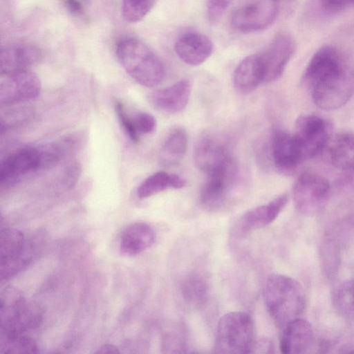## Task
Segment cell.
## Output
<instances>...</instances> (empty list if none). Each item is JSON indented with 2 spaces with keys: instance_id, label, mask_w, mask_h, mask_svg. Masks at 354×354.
Wrapping results in <instances>:
<instances>
[{
  "instance_id": "6da1fadb",
  "label": "cell",
  "mask_w": 354,
  "mask_h": 354,
  "mask_svg": "<svg viewBox=\"0 0 354 354\" xmlns=\"http://www.w3.org/2000/svg\"><path fill=\"white\" fill-rule=\"evenodd\" d=\"M263 299L270 316L281 329L299 318L306 304L302 286L295 279L281 274L268 277L263 288Z\"/></svg>"
},
{
  "instance_id": "7a4b0ae2",
  "label": "cell",
  "mask_w": 354,
  "mask_h": 354,
  "mask_svg": "<svg viewBox=\"0 0 354 354\" xmlns=\"http://www.w3.org/2000/svg\"><path fill=\"white\" fill-rule=\"evenodd\" d=\"M115 53L122 68L140 84L153 87L164 79L165 68L161 60L141 40L133 37L120 40Z\"/></svg>"
},
{
  "instance_id": "3957f363",
  "label": "cell",
  "mask_w": 354,
  "mask_h": 354,
  "mask_svg": "<svg viewBox=\"0 0 354 354\" xmlns=\"http://www.w3.org/2000/svg\"><path fill=\"white\" fill-rule=\"evenodd\" d=\"M0 340L27 335L38 326L41 315L17 288L6 286L0 295Z\"/></svg>"
},
{
  "instance_id": "277c9868",
  "label": "cell",
  "mask_w": 354,
  "mask_h": 354,
  "mask_svg": "<svg viewBox=\"0 0 354 354\" xmlns=\"http://www.w3.org/2000/svg\"><path fill=\"white\" fill-rule=\"evenodd\" d=\"M254 341V327L251 317L244 312H230L218 321L214 353H251Z\"/></svg>"
},
{
  "instance_id": "5b68a950",
  "label": "cell",
  "mask_w": 354,
  "mask_h": 354,
  "mask_svg": "<svg viewBox=\"0 0 354 354\" xmlns=\"http://www.w3.org/2000/svg\"><path fill=\"white\" fill-rule=\"evenodd\" d=\"M34 249L24 234L15 228L5 227L0 234V277L8 280L31 262Z\"/></svg>"
},
{
  "instance_id": "8992f818",
  "label": "cell",
  "mask_w": 354,
  "mask_h": 354,
  "mask_svg": "<svg viewBox=\"0 0 354 354\" xmlns=\"http://www.w3.org/2000/svg\"><path fill=\"white\" fill-rule=\"evenodd\" d=\"M294 136L306 160L317 156L325 150L332 136V126L319 115H302L296 120Z\"/></svg>"
},
{
  "instance_id": "52a82bcc",
  "label": "cell",
  "mask_w": 354,
  "mask_h": 354,
  "mask_svg": "<svg viewBox=\"0 0 354 354\" xmlns=\"http://www.w3.org/2000/svg\"><path fill=\"white\" fill-rule=\"evenodd\" d=\"M279 12L273 0H254L237 7L232 13L230 25L240 32H254L269 28Z\"/></svg>"
},
{
  "instance_id": "ba28073f",
  "label": "cell",
  "mask_w": 354,
  "mask_h": 354,
  "mask_svg": "<svg viewBox=\"0 0 354 354\" xmlns=\"http://www.w3.org/2000/svg\"><path fill=\"white\" fill-rule=\"evenodd\" d=\"M330 194V186L328 180L313 173L299 175L292 187L295 205L305 214H314L323 207Z\"/></svg>"
},
{
  "instance_id": "9c48e42d",
  "label": "cell",
  "mask_w": 354,
  "mask_h": 354,
  "mask_svg": "<svg viewBox=\"0 0 354 354\" xmlns=\"http://www.w3.org/2000/svg\"><path fill=\"white\" fill-rule=\"evenodd\" d=\"M41 90L39 77L28 70L1 75L0 104L10 106L37 98Z\"/></svg>"
},
{
  "instance_id": "30bf717a",
  "label": "cell",
  "mask_w": 354,
  "mask_h": 354,
  "mask_svg": "<svg viewBox=\"0 0 354 354\" xmlns=\"http://www.w3.org/2000/svg\"><path fill=\"white\" fill-rule=\"evenodd\" d=\"M238 169L234 163L212 170L200 191V201L208 211L215 212L226 204L230 190L235 183Z\"/></svg>"
},
{
  "instance_id": "8fae6325",
  "label": "cell",
  "mask_w": 354,
  "mask_h": 354,
  "mask_svg": "<svg viewBox=\"0 0 354 354\" xmlns=\"http://www.w3.org/2000/svg\"><path fill=\"white\" fill-rule=\"evenodd\" d=\"M347 69L339 52L333 46H324L317 50L310 59L302 80L311 90Z\"/></svg>"
},
{
  "instance_id": "7c38bea8",
  "label": "cell",
  "mask_w": 354,
  "mask_h": 354,
  "mask_svg": "<svg viewBox=\"0 0 354 354\" xmlns=\"http://www.w3.org/2000/svg\"><path fill=\"white\" fill-rule=\"evenodd\" d=\"M354 93V73L347 70L311 89L314 103L325 111H333L344 106Z\"/></svg>"
},
{
  "instance_id": "4fadbf2b",
  "label": "cell",
  "mask_w": 354,
  "mask_h": 354,
  "mask_svg": "<svg viewBox=\"0 0 354 354\" xmlns=\"http://www.w3.org/2000/svg\"><path fill=\"white\" fill-rule=\"evenodd\" d=\"M194 160L197 167L206 174L234 162L226 142L212 133H205L198 138L194 146Z\"/></svg>"
},
{
  "instance_id": "5bb4252c",
  "label": "cell",
  "mask_w": 354,
  "mask_h": 354,
  "mask_svg": "<svg viewBox=\"0 0 354 354\" xmlns=\"http://www.w3.org/2000/svg\"><path fill=\"white\" fill-rule=\"evenodd\" d=\"M43 168L39 145L24 147L11 153L1 161V185L15 183L24 176Z\"/></svg>"
},
{
  "instance_id": "9a60e30c",
  "label": "cell",
  "mask_w": 354,
  "mask_h": 354,
  "mask_svg": "<svg viewBox=\"0 0 354 354\" xmlns=\"http://www.w3.org/2000/svg\"><path fill=\"white\" fill-rule=\"evenodd\" d=\"M296 48L294 38L288 33L277 34L261 55L263 67V83L278 80L292 58Z\"/></svg>"
},
{
  "instance_id": "2e32d148",
  "label": "cell",
  "mask_w": 354,
  "mask_h": 354,
  "mask_svg": "<svg viewBox=\"0 0 354 354\" xmlns=\"http://www.w3.org/2000/svg\"><path fill=\"white\" fill-rule=\"evenodd\" d=\"M270 153L275 167L283 173H291L304 160L294 136L278 130L272 136Z\"/></svg>"
},
{
  "instance_id": "e0dca14e",
  "label": "cell",
  "mask_w": 354,
  "mask_h": 354,
  "mask_svg": "<svg viewBox=\"0 0 354 354\" xmlns=\"http://www.w3.org/2000/svg\"><path fill=\"white\" fill-rule=\"evenodd\" d=\"M42 57L41 50L27 43H13L1 47L0 52L1 75L28 70Z\"/></svg>"
},
{
  "instance_id": "ac0fdd59",
  "label": "cell",
  "mask_w": 354,
  "mask_h": 354,
  "mask_svg": "<svg viewBox=\"0 0 354 354\" xmlns=\"http://www.w3.org/2000/svg\"><path fill=\"white\" fill-rule=\"evenodd\" d=\"M174 50L183 62L196 66L209 57L213 51V44L204 34L187 32L176 41Z\"/></svg>"
},
{
  "instance_id": "d6986e66",
  "label": "cell",
  "mask_w": 354,
  "mask_h": 354,
  "mask_svg": "<svg viewBox=\"0 0 354 354\" xmlns=\"http://www.w3.org/2000/svg\"><path fill=\"white\" fill-rule=\"evenodd\" d=\"M314 342V331L306 319L297 318L283 328L279 348L284 354H301L308 352Z\"/></svg>"
},
{
  "instance_id": "ffe728a7",
  "label": "cell",
  "mask_w": 354,
  "mask_h": 354,
  "mask_svg": "<svg viewBox=\"0 0 354 354\" xmlns=\"http://www.w3.org/2000/svg\"><path fill=\"white\" fill-rule=\"evenodd\" d=\"M190 93V82L183 79L169 87L154 91L150 93L149 100L156 109L166 113H176L185 109Z\"/></svg>"
},
{
  "instance_id": "44dd1931",
  "label": "cell",
  "mask_w": 354,
  "mask_h": 354,
  "mask_svg": "<svg viewBox=\"0 0 354 354\" xmlns=\"http://www.w3.org/2000/svg\"><path fill=\"white\" fill-rule=\"evenodd\" d=\"M288 201V194H283L266 205L256 207L245 212L239 220V230L241 233H245L270 224L283 210Z\"/></svg>"
},
{
  "instance_id": "7402d4cb",
  "label": "cell",
  "mask_w": 354,
  "mask_h": 354,
  "mask_svg": "<svg viewBox=\"0 0 354 354\" xmlns=\"http://www.w3.org/2000/svg\"><path fill=\"white\" fill-rule=\"evenodd\" d=\"M263 77L261 55H250L245 57L235 68L233 84L238 92L248 94L263 83Z\"/></svg>"
},
{
  "instance_id": "603a6c76",
  "label": "cell",
  "mask_w": 354,
  "mask_h": 354,
  "mask_svg": "<svg viewBox=\"0 0 354 354\" xmlns=\"http://www.w3.org/2000/svg\"><path fill=\"white\" fill-rule=\"evenodd\" d=\"M155 241L156 233L149 224L136 222L130 224L123 231L120 250L123 255L135 256L150 248Z\"/></svg>"
},
{
  "instance_id": "cb8c5ba5",
  "label": "cell",
  "mask_w": 354,
  "mask_h": 354,
  "mask_svg": "<svg viewBox=\"0 0 354 354\" xmlns=\"http://www.w3.org/2000/svg\"><path fill=\"white\" fill-rule=\"evenodd\" d=\"M325 150L330 163L344 169L354 156V133L344 131L332 135Z\"/></svg>"
},
{
  "instance_id": "d4e9b609",
  "label": "cell",
  "mask_w": 354,
  "mask_h": 354,
  "mask_svg": "<svg viewBox=\"0 0 354 354\" xmlns=\"http://www.w3.org/2000/svg\"><path fill=\"white\" fill-rule=\"evenodd\" d=\"M188 136L182 128L174 129L165 140L158 156L160 164L165 167L176 165L184 156Z\"/></svg>"
},
{
  "instance_id": "484cf974",
  "label": "cell",
  "mask_w": 354,
  "mask_h": 354,
  "mask_svg": "<svg viewBox=\"0 0 354 354\" xmlns=\"http://www.w3.org/2000/svg\"><path fill=\"white\" fill-rule=\"evenodd\" d=\"M333 303L340 315L354 321V279L345 281L337 287Z\"/></svg>"
},
{
  "instance_id": "4316f807",
  "label": "cell",
  "mask_w": 354,
  "mask_h": 354,
  "mask_svg": "<svg viewBox=\"0 0 354 354\" xmlns=\"http://www.w3.org/2000/svg\"><path fill=\"white\" fill-rule=\"evenodd\" d=\"M181 288L184 298L192 305L201 306L207 301L208 287L201 275L190 274L183 281Z\"/></svg>"
},
{
  "instance_id": "83f0119b",
  "label": "cell",
  "mask_w": 354,
  "mask_h": 354,
  "mask_svg": "<svg viewBox=\"0 0 354 354\" xmlns=\"http://www.w3.org/2000/svg\"><path fill=\"white\" fill-rule=\"evenodd\" d=\"M169 188H172L171 174L165 171H158L147 178L139 186L137 195L139 198L143 199Z\"/></svg>"
},
{
  "instance_id": "f1b7e54d",
  "label": "cell",
  "mask_w": 354,
  "mask_h": 354,
  "mask_svg": "<svg viewBox=\"0 0 354 354\" xmlns=\"http://www.w3.org/2000/svg\"><path fill=\"white\" fill-rule=\"evenodd\" d=\"M157 0H122L121 14L130 24L141 21L153 8Z\"/></svg>"
},
{
  "instance_id": "f546056e",
  "label": "cell",
  "mask_w": 354,
  "mask_h": 354,
  "mask_svg": "<svg viewBox=\"0 0 354 354\" xmlns=\"http://www.w3.org/2000/svg\"><path fill=\"white\" fill-rule=\"evenodd\" d=\"M38 346L35 340L28 335L0 340L1 353H35Z\"/></svg>"
},
{
  "instance_id": "4dcf8cb0",
  "label": "cell",
  "mask_w": 354,
  "mask_h": 354,
  "mask_svg": "<svg viewBox=\"0 0 354 354\" xmlns=\"http://www.w3.org/2000/svg\"><path fill=\"white\" fill-rule=\"evenodd\" d=\"M115 111L118 118L129 138L134 142L139 141L140 134L134 126L132 117L127 113L125 107L120 102L115 103Z\"/></svg>"
},
{
  "instance_id": "1f68e13d",
  "label": "cell",
  "mask_w": 354,
  "mask_h": 354,
  "mask_svg": "<svg viewBox=\"0 0 354 354\" xmlns=\"http://www.w3.org/2000/svg\"><path fill=\"white\" fill-rule=\"evenodd\" d=\"M324 246L322 255L323 266L324 271L331 277L337 271L339 261V253L336 246L330 241H327Z\"/></svg>"
},
{
  "instance_id": "d6a6232c",
  "label": "cell",
  "mask_w": 354,
  "mask_h": 354,
  "mask_svg": "<svg viewBox=\"0 0 354 354\" xmlns=\"http://www.w3.org/2000/svg\"><path fill=\"white\" fill-rule=\"evenodd\" d=\"M133 122L136 129L139 134H149L153 133L156 128L155 118L146 112H138L133 117Z\"/></svg>"
},
{
  "instance_id": "836d02e7",
  "label": "cell",
  "mask_w": 354,
  "mask_h": 354,
  "mask_svg": "<svg viewBox=\"0 0 354 354\" xmlns=\"http://www.w3.org/2000/svg\"><path fill=\"white\" fill-rule=\"evenodd\" d=\"M232 0H207V14L211 23L219 21Z\"/></svg>"
},
{
  "instance_id": "e575fe53",
  "label": "cell",
  "mask_w": 354,
  "mask_h": 354,
  "mask_svg": "<svg viewBox=\"0 0 354 354\" xmlns=\"http://www.w3.org/2000/svg\"><path fill=\"white\" fill-rule=\"evenodd\" d=\"M320 8L327 12H337L354 6V0H317Z\"/></svg>"
},
{
  "instance_id": "d590c367",
  "label": "cell",
  "mask_w": 354,
  "mask_h": 354,
  "mask_svg": "<svg viewBox=\"0 0 354 354\" xmlns=\"http://www.w3.org/2000/svg\"><path fill=\"white\" fill-rule=\"evenodd\" d=\"M273 348L272 343L268 339H255L251 353H270L273 352Z\"/></svg>"
},
{
  "instance_id": "8d00e7d4",
  "label": "cell",
  "mask_w": 354,
  "mask_h": 354,
  "mask_svg": "<svg viewBox=\"0 0 354 354\" xmlns=\"http://www.w3.org/2000/svg\"><path fill=\"white\" fill-rule=\"evenodd\" d=\"M64 6L73 15L79 17L85 16L84 7L79 0H64Z\"/></svg>"
},
{
  "instance_id": "74e56055",
  "label": "cell",
  "mask_w": 354,
  "mask_h": 354,
  "mask_svg": "<svg viewBox=\"0 0 354 354\" xmlns=\"http://www.w3.org/2000/svg\"><path fill=\"white\" fill-rule=\"evenodd\" d=\"M342 170L346 181L354 184V156Z\"/></svg>"
},
{
  "instance_id": "f35d334b",
  "label": "cell",
  "mask_w": 354,
  "mask_h": 354,
  "mask_svg": "<svg viewBox=\"0 0 354 354\" xmlns=\"http://www.w3.org/2000/svg\"><path fill=\"white\" fill-rule=\"evenodd\" d=\"M186 182L184 178L177 174H171L172 188L181 189L185 187Z\"/></svg>"
},
{
  "instance_id": "ab89813d",
  "label": "cell",
  "mask_w": 354,
  "mask_h": 354,
  "mask_svg": "<svg viewBox=\"0 0 354 354\" xmlns=\"http://www.w3.org/2000/svg\"><path fill=\"white\" fill-rule=\"evenodd\" d=\"M120 351L118 348L112 344H105L95 352L96 353H118Z\"/></svg>"
},
{
  "instance_id": "60d3db41",
  "label": "cell",
  "mask_w": 354,
  "mask_h": 354,
  "mask_svg": "<svg viewBox=\"0 0 354 354\" xmlns=\"http://www.w3.org/2000/svg\"><path fill=\"white\" fill-rule=\"evenodd\" d=\"M273 1H276V2H277V3H280V1H283V0H273Z\"/></svg>"
}]
</instances>
